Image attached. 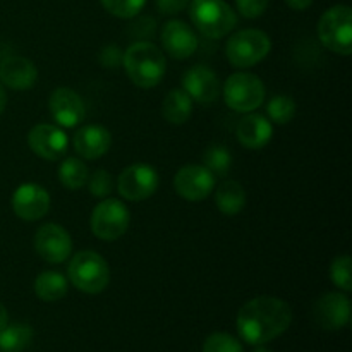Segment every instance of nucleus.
Instances as JSON below:
<instances>
[{"label": "nucleus", "instance_id": "20", "mask_svg": "<svg viewBox=\"0 0 352 352\" xmlns=\"http://www.w3.org/2000/svg\"><path fill=\"white\" fill-rule=\"evenodd\" d=\"M236 136L237 141L248 150H261L270 143L274 136V126L265 116L250 112L237 124Z\"/></svg>", "mask_w": 352, "mask_h": 352}, {"label": "nucleus", "instance_id": "37", "mask_svg": "<svg viewBox=\"0 0 352 352\" xmlns=\"http://www.w3.org/2000/svg\"><path fill=\"white\" fill-rule=\"evenodd\" d=\"M6 105H7V93H6V88L2 86V82H0V113L6 110Z\"/></svg>", "mask_w": 352, "mask_h": 352}, {"label": "nucleus", "instance_id": "35", "mask_svg": "<svg viewBox=\"0 0 352 352\" xmlns=\"http://www.w3.org/2000/svg\"><path fill=\"white\" fill-rule=\"evenodd\" d=\"M287 6L294 10H305L313 3V0H285Z\"/></svg>", "mask_w": 352, "mask_h": 352}, {"label": "nucleus", "instance_id": "6", "mask_svg": "<svg viewBox=\"0 0 352 352\" xmlns=\"http://www.w3.org/2000/svg\"><path fill=\"white\" fill-rule=\"evenodd\" d=\"M318 38L333 54L347 57L352 52V10L347 6H333L320 17Z\"/></svg>", "mask_w": 352, "mask_h": 352}, {"label": "nucleus", "instance_id": "36", "mask_svg": "<svg viewBox=\"0 0 352 352\" xmlns=\"http://www.w3.org/2000/svg\"><path fill=\"white\" fill-rule=\"evenodd\" d=\"M7 323H9V313H7L6 306L0 302V330H2Z\"/></svg>", "mask_w": 352, "mask_h": 352}, {"label": "nucleus", "instance_id": "21", "mask_svg": "<svg viewBox=\"0 0 352 352\" xmlns=\"http://www.w3.org/2000/svg\"><path fill=\"white\" fill-rule=\"evenodd\" d=\"M162 116L168 124L181 126L192 116V100L182 88L170 89L162 103Z\"/></svg>", "mask_w": 352, "mask_h": 352}, {"label": "nucleus", "instance_id": "22", "mask_svg": "<svg viewBox=\"0 0 352 352\" xmlns=\"http://www.w3.org/2000/svg\"><path fill=\"white\" fill-rule=\"evenodd\" d=\"M34 294L45 302L60 301L67 296L69 280L62 274L54 270H45L34 278Z\"/></svg>", "mask_w": 352, "mask_h": 352}, {"label": "nucleus", "instance_id": "28", "mask_svg": "<svg viewBox=\"0 0 352 352\" xmlns=\"http://www.w3.org/2000/svg\"><path fill=\"white\" fill-rule=\"evenodd\" d=\"M330 278L333 284L344 292L352 291V277H351V256L349 254H340L333 260L330 267Z\"/></svg>", "mask_w": 352, "mask_h": 352}, {"label": "nucleus", "instance_id": "25", "mask_svg": "<svg viewBox=\"0 0 352 352\" xmlns=\"http://www.w3.org/2000/svg\"><path fill=\"white\" fill-rule=\"evenodd\" d=\"M33 340V329L30 325L16 323L0 330V352H23Z\"/></svg>", "mask_w": 352, "mask_h": 352}, {"label": "nucleus", "instance_id": "23", "mask_svg": "<svg viewBox=\"0 0 352 352\" xmlns=\"http://www.w3.org/2000/svg\"><path fill=\"white\" fill-rule=\"evenodd\" d=\"M215 203L223 215L234 217L246 206V191L237 181H226L217 188Z\"/></svg>", "mask_w": 352, "mask_h": 352}, {"label": "nucleus", "instance_id": "38", "mask_svg": "<svg viewBox=\"0 0 352 352\" xmlns=\"http://www.w3.org/2000/svg\"><path fill=\"white\" fill-rule=\"evenodd\" d=\"M253 352H274V351L267 349V347H256V349H254Z\"/></svg>", "mask_w": 352, "mask_h": 352}, {"label": "nucleus", "instance_id": "19", "mask_svg": "<svg viewBox=\"0 0 352 352\" xmlns=\"http://www.w3.org/2000/svg\"><path fill=\"white\" fill-rule=\"evenodd\" d=\"M38 69L30 58L21 57V55H9L0 62V82L7 88L30 89L36 85Z\"/></svg>", "mask_w": 352, "mask_h": 352}, {"label": "nucleus", "instance_id": "31", "mask_svg": "<svg viewBox=\"0 0 352 352\" xmlns=\"http://www.w3.org/2000/svg\"><path fill=\"white\" fill-rule=\"evenodd\" d=\"M86 186H88L89 195L95 196V198L105 199L109 198L113 191V177L109 170L98 168V170H95L89 175Z\"/></svg>", "mask_w": 352, "mask_h": 352}, {"label": "nucleus", "instance_id": "12", "mask_svg": "<svg viewBox=\"0 0 352 352\" xmlns=\"http://www.w3.org/2000/svg\"><path fill=\"white\" fill-rule=\"evenodd\" d=\"M315 323L323 330L344 329L351 320V301L342 292H327L316 299L313 306Z\"/></svg>", "mask_w": 352, "mask_h": 352}, {"label": "nucleus", "instance_id": "11", "mask_svg": "<svg viewBox=\"0 0 352 352\" xmlns=\"http://www.w3.org/2000/svg\"><path fill=\"white\" fill-rule=\"evenodd\" d=\"M34 251L47 263H64L72 253V239L67 230L58 223H45L34 234Z\"/></svg>", "mask_w": 352, "mask_h": 352}, {"label": "nucleus", "instance_id": "8", "mask_svg": "<svg viewBox=\"0 0 352 352\" xmlns=\"http://www.w3.org/2000/svg\"><path fill=\"white\" fill-rule=\"evenodd\" d=\"M93 234L102 241H117L131 226L129 208L119 199L105 198L95 206L89 220Z\"/></svg>", "mask_w": 352, "mask_h": 352}, {"label": "nucleus", "instance_id": "16", "mask_svg": "<svg viewBox=\"0 0 352 352\" xmlns=\"http://www.w3.org/2000/svg\"><path fill=\"white\" fill-rule=\"evenodd\" d=\"M12 210L21 220L36 222L50 210V195L43 186L34 182L21 184L12 195Z\"/></svg>", "mask_w": 352, "mask_h": 352}, {"label": "nucleus", "instance_id": "13", "mask_svg": "<svg viewBox=\"0 0 352 352\" xmlns=\"http://www.w3.org/2000/svg\"><path fill=\"white\" fill-rule=\"evenodd\" d=\"M28 144L36 157L48 162H57L67 153L69 138L58 126L36 124L28 133Z\"/></svg>", "mask_w": 352, "mask_h": 352}, {"label": "nucleus", "instance_id": "34", "mask_svg": "<svg viewBox=\"0 0 352 352\" xmlns=\"http://www.w3.org/2000/svg\"><path fill=\"white\" fill-rule=\"evenodd\" d=\"M191 0H157V9L164 16H174V14L182 12L189 6Z\"/></svg>", "mask_w": 352, "mask_h": 352}, {"label": "nucleus", "instance_id": "5", "mask_svg": "<svg viewBox=\"0 0 352 352\" xmlns=\"http://www.w3.org/2000/svg\"><path fill=\"white\" fill-rule=\"evenodd\" d=\"M272 40L261 30H243L234 33L226 45V55L237 69H250L268 57Z\"/></svg>", "mask_w": 352, "mask_h": 352}, {"label": "nucleus", "instance_id": "26", "mask_svg": "<svg viewBox=\"0 0 352 352\" xmlns=\"http://www.w3.org/2000/svg\"><path fill=\"white\" fill-rule=\"evenodd\" d=\"M203 162L215 177H226L232 168V153L223 144H210L203 155Z\"/></svg>", "mask_w": 352, "mask_h": 352}, {"label": "nucleus", "instance_id": "2", "mask_svg": "<svg viewBox=\"0 0 352 352\" xmlns=\"http://www.w3.org/2000/svg\"><path fill=\"white\" fill-rule=\"evenodd\" d=\"M122 65L126 74L138 88L150 89L160 85L167 71L164 52L151 41L140 40L129 45L122 54Z\"/></svg>", "mask_w": 352, "mask_h": 352}, {"label": "nucleus", "instance_id": "32", "mask_svg": "<svg viewBox=\"0 0 352 352\" xmlns=\"http://www.w3.org/2000/svg\"><path fill=\"white\" fill-rule=\"evenodd\" d=\"M270 0H236L237 10L246 19H256L263 16Z\"/></svg>", "mask_w": 352, "mask_h": 352}, {"label": "nucleus", "instance_id": "27", "mask_svg": "<svg viewBox=\"0 0 352 352\" xmlns=\"http://www.w3.org/2000/svg\"><path fill=\"white\" fill-rule=\"evenodd\" d=\"M298 105L294 100L287 95H277L267 103V116L270 117V122L284 126L289 124L296 117Z\"/></svg>", "mask_w": 352, "mask_h": 352}, {"label": "nucleus", "instance_id": "7", "mask_svg": "<svg viewBox=\"0 0 352 352\" xmlns=\"http://www.w3.org/2000/svg\"><path fill=\"white\" fill-rule=\"evenodd\" d=\"M223 102L239 113L254 112L265 102V85L256 74L237 72L229 76L222 88Z\"/></svg>", "mask_w": 352, "mask_h": 352}, {"label": "nucleus", "instance_id": "18", "mask_svg": "<svg viewBox=\"0 0 352 352\" xmlns=\"http://www.w3.org/2000/svg\"><path fill=\"white\" fill-rule=\"evenodd\" d=\"M72 144H74L76 153L81 158L96 160L109 153L110 146H112V134L107 127L89 124V126H82L76 131Z\"/></svg>", "mask_w": 352, "mask_h": 352}, {"label": "nucleus", "instance_id": "29", "mask_svg": "<svg viewBox=\"0 0 352 352\" xmlns=\"http://www.w3.org/2000/svg\"><path fill=\"white\" fill-rule=\"evenodd\" d=\"M203 352H243V344L226 332H215L203 342Z\"/></svg>", "mask_w": 352, "mask_h": 352}, {"label": "nucleus", "instance_id": "10", "mask_svg": "<svg viewBox=\"0 0 352 352\" xmlns=\"http://www.w3.org/2000/svg\"><path fill=\"white\" fill-rule=\"evenodd\" d=\"M174 189L186 201H203L215 189V175L205 165H184L175 174Z\"/></svg>", "mask_w": 352, "mask_h": 352}, {"label": "nucleus", "instance_id": "14", "mask_svg": "<svg viewBox=\"0 0 352 352\" xmlns=\"http://www.w3.org/2000/svg\"><path fill=\"white\" fill-rule=\"evenodd\" d=\"M182 89L191 96L192 102L212 105L222 95L219 76L208 65H192L182 76Z\"/></svg>", "mask_w": 352, "mask_h": 352}, {"label": "nucleus", "instance_id": "9", "mask_svg": "<svg viewBox=\"0 0 352 352\" xmlns=\"http://www.w3.org/2000/svg\"><path fill=\"white\" fill-rule=\"evenodd\" d=\"M160 177L148 164H133L120 172L117 179V191L127 201H144L157 192Z\"/></svg>", "mask_w": 352, "mask_h": 352}, {"label": "nucleus", "instance_id": "30", "mask_svg": "<svg viewBox=\"0 0 352 352\" xmlns=\"http://www.w3.org/2000/svg\"><path fill=\"white\" fill-rule=\"evenodd\" d=\"M100 2L112 16L120 17V19H131L141 12L146 0H100Z\"/></svg>", "mask_w": 352, "mask_h": 352}, {"label": "nucleus", "instance_id": "33", "mask_svg": "<svg viewBox=\"0 0 352 352\" xmlns=\"http://www.w3.org/2000/svg\"><path fill=\"white\" fill-rule=\"evenodd\" d=\"M120 60H122V54H120V48L116 47V45H109V47L100 52V64L103 67L113 69L120 64Z\"/></svg>", "mask_w": 352, "mask_h": 352}, {"label": "nucleus", "instance_id": "15", "mask_svg": "<svg viewBox=\"0 0 352 352\" xmlns=\"http://www.w3.org/2000/svg\"><path fill=\"white\" fill-rule=\"evenodd\" d=\"M48 112L60 127L79 126L86 117V105L81 96L71 88H57L48 98Z\"/></svg>", "mask_w": 352, "mask_h": 352}, {"label": "nucleus", "instance_id": "4", "mask_svg": "<svg viewBox=\"0 0 352 352\" xmlns=\"http://www.w3.org/2000/svg\"><path fill=\"white\" fill-rule=\"evenodd\" d=\"M69 282L85 294H100L110 282L109 263L95 251H79L67 267Z\"/></svg>", "mask_w": 352, "mask_h": 352}, {"label": "nucleus", "instance_id": "1", "mask_svg": "<svg viewBox=\"0 0 352 352\" xmlns=\"http://www.w3.org/2000/svg\"><path fill=\"white\" fill-rule=\"evenodd\" d=\"M292 323L289 302L275 296H258L237 313V332L251 346H263L287 332Z\"/></svg>", "mask_w": 352, "mask_h": 352}, {"label": "nucleus", "instance_id": "3", "mask_svg": "<svg viewBox=\"0 0 352 352\" xmlns=\"http://www.w3.org/2000/svg\"><path fill=\"white\" fill-rule=\"evenodd\" d=\"M189 16L196 30L213 40L227 36L237 24L236 12L226 0H191Z\"/></svg>", "mask_w": 352, "mask_h": 352}, {"label": "nucleus", "instance_id": "17", "mask_svg": "<svg viewBox=\"0 0 352 352\" xmlns=\"http://www.w3.org/2000/svg\"><path fill=\"white\" fill-rule=\"evenodd\" d=\"M162 45L172 58L184 60L198 50V36L184 21L172 19L162 28Z\"/></svg>", "mask_w": 352, "mask_h": 352}, {"label": "nucleus", "instance_id": "24", "mask_svg": "<svg viewBox=\"0 0 352 352\" xmlns=\"http://www.w3.org/2000/svg\"><path fill=\"white\" fill-rule=\"evenodd\" d=\"M88 165L81 158L69 157L58 165V181L69 191H78V189L85 188L86 182H88Z\"/></svg>", "mask_w": 352, "mask_h": 352}]
</instances>
